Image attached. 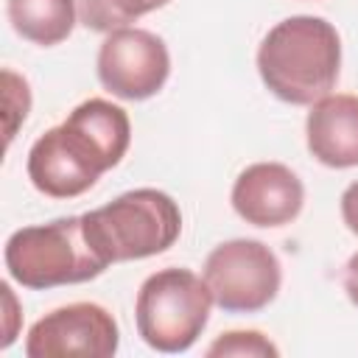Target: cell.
<instances>
[{"label": "cell", "instance_id": "cell-1", "mask_svg": "<svg viewBox=\"0 0 358 358\" xmlns=\"http://www.w3.org/2000/svg\"><path fill=\"white\" fill-rule=\"evenodd\" d=\"M129 143L131 123L126 109L103 98H90L64 123L36 137L28 151V179L50 199H76L126 157Z\"/></svg>", "mask_w": 358, "mask_h": 358}, {"label": "cell", "instance_id": "cell-2", "mask_svg": "<svg viewBox=\"0 0 358 358\" xmlns=\"http://www.w3.org/2000/svg\"><path fill=\"white\" fill-rule=\"evenodd\" d=\"M341 39L324 17L296 14L277 22L257 48V73L271 95L310 106L338 81Z\"/></svg>", "mask_w": 358, "mask_h": 358}, {"label": "cell", "instance_id": "cell-3", "mask_svg": "<svg viewBox=\"0 0 358 358\" xmlns=\"http://www.w3.org/2000/svg\"><path fill=\"white\" fill-rule=\"evenodd\" d=\"M3 260L11 280L34 291L87 282L109 266L90 243L81 215L17 229L6 241Z\"/></svg>", "mask_w": 358, "mask_h": 358}, {"label": "cell", "instance_id": "cell-4", "mask_svg": "<svg viewBox=\"0 0 358 358\" xmlns=\"http://www.w3.org/2000/svg\"><path fill=\"white\" fill-rule=\"evenodd\" d=\"M81 218L90 243L109 266L159 255L171 249L182 232L179 204L157 187L129 190Z\"/></svg>", "mask_w": 358, "mask_h": 358}, {"label": "cell", "instance_id": "cell-5", "mask_svg": "<svg viewBox=\"0 0 358 358\" xmlns=\"http://www.w3.org/2000/svg\"><path fill=\"white\" fill-rule=\"evenodd\" d=\"M213 294L190 268H159L137 291L134 322L140 338L157 352H185L207 327Z\"/></svg>", "mask_w": 358, "mask_h": 358}, {"label": "cell", "instance_id": "cell-6", "mask_svg": "<svg viewBox=\"0 0 358 358\" xmlns=\"http://www.w3.org/2000/svg\"><path fill=\"white\" fill-rule=\"evenodd\" d=\"M201 277L227 313H257L280 294L282 266L263 241L235 238L207 255Z\"/></svg>", "mask_w": 358, "mask_h": 358}, {"label": "cell", "instance_id": "cell-7", "mask_svg": "<svg viewBox=\"0 0 358 358\" xmlns=\"http://www.w3.org/2000/svg\"><path fill=\"white\" fill-rule=\"evenodd\" d=\"M171 76L165 42L145 28H117L106 34L98 50V78L103 90L123 101L157 95Z\"/></svg>", "mask_w": 358, "mask_h": 358}, {"label": "cell", "instance_id": "cell-8", "mask_svg": "<svg viewBox=\"0 0 358 358\" xmlns=\"http://www.w3.org/2000/svg\"><path fill=\"white\" fill-rule=\"evenodd\" d=\"M120 330L115 316L95 302H73L36 319L25 338L28 358H109L117 352Z\"/></svg>", "mask_w": 358, "mask_h": 358}, {"label": "cell", "instance_id": "cell-9", "mask_svg": "<svg viewBox=\"0 0 358 358\" xmlns=\"http://www.w3.org/2000/svg\"><path fill=\"white\" fill-rule=\"evenodd\" d=\"M229 199L246 224L282 227L302 213L305 185L282 162H255L238 173Z\"/></svg>", "mask_w": 358, "mask_h": 358}, {"label": "cell", "instance_id": "cell-10", "mask_svg": "<svg viewBox=\"0 0 358 358\" xmlns=\"http://www.w3.org/2000/svg\"><path fill=\"white\" fill-rule=\"evenodd\" d=\"M308 151L327 168L358 165V95L336 92L310 103L305 120Z\"/></svg>", "mask_w": 358, "mask_h": 358}, {"label": "cell", "instance_id": "cell-11", "mask_svg": "<svg viewBox=\"0 0 358 358\" xmlns=\"http://www.w3.org/2000/svg\"><path fill=\"white\" fill-rule=\"evenodd\" d=\"M76 0H8V22L14 31L42 48L59 45L73 34Z\"/></svg>", "mask_w": 358, "mask_h": 358}, {"label": "cell", "instance_id": "cell-12", "mask_svg": "<svg viewBox=\"0 0 358 358\" xmlns=\"http://www.w3.org/2000/svg\"><path fill=\"white\" fill-rule=\"evenodd\" d=\"M171 0H76L78 22L98 34H112L117 28H129L148 11L168 6Z\"/></svg>", "mask_w": 358, "mask_h": 358}, {"label": "cell", "instance_id": "cell-13", "mask_svg": "<svg viewBox=\"0 0 358 358\" xmlns=\"http://www.w3.org/2000/svg\"><path fill=\"white\" fill-rule=\"evenodd\" d=\"M207 355L215 358V355H238V358H268V355H280L277 344H271L263 333L257 330H232V333H224L218 336L210 347H207Z\"/></svg>", "mask_w": 358, "mask_h": 358}, {"label": "cell", "instance_id": "cell-14", "mask_svg": "<svg viewBox=\"0 0 358 358\" xmlns=\"http://www.w3.org/2000/svg\"><path fill=\"white\" fill-rule=\"evenodd\" d=\"M3 84H6V145H8L14 140L17 126L28 117L31 92H28V81L20 78L14 70H3Z\"/></svg>", "mask_w": 358, "mask_h": 358}, {"label": "cell", "instance_id": "cell-15", "mask_svg": "<svg viewBox=\"0 0 358 358\" xmlns=\"http://www.w3.org/2000/svg\"><path fill=\"white\" fill-rule=\"evenodd\" d=\"M341 218H344L347 229L358 235V179L350 182L341 193Z\"/></svg>", "mask_w": 358, "mask_h": 358}, {"label": "cell", "instance_id": "cell-16", "mask_svg": "<svg viewBox=\"0 0 358 358\" xmlns=\"http://www.w3.org/2000/svg\"><path fill=\"white\" fill-rule=\"evenodd\" d=\"M344 291H347L350 302L358 305V252H355V255L347 260V266H344Z\"/></svg>", "mask_w": 358, "mask_h": 358}]
</instances>
